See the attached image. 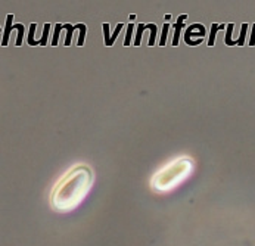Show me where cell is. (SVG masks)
Instances as JSON below:
<instances>
[{
    "mask_svg": "<svg viewBox=\"0 0 255 246\" xmlns=\"http://www.w3.org/2000/svg\"><path fill=\"white\" fill-rule=\"evenodd\" d=\"M193 168L195 162L190 156H180L153 174L150 178V187L156 193L171 192L193 173Z\"/></svg>",
    "mask_w": 255,
    "mask_h": 246,
    "instance_id": "7a4b0ae2",
    "label": "cell"
},
{
    "mask_svg": "<svg viewBox=\"0 0 255 246\" xmlns=\"http://www.w3.org/2000/svg\"><path fill=\"white\" fill-rule=\"evenodd\" d=\"M15 30L18 31V37H16V41H15V46H22V40H24V31H25V28H24V25L22 24H15Z\"/></svg>",
    "mask_w": 255,
    "mask_h": 246,
    "instance_id": "30bf717a",
    "label": "cell"
},
{
    "mask_svg": "<svg viewBox=\"0 0 255 246\" xmlns=\"http://www.w3.org/2000/svg\"><path fill=\"white\" fill-rule=\"evenodd\" d=\"M102 27H104V35H105V46L111 47V46L115 43V40H117L118 34L121 33V30H123L124 24H123V22H121V24H118V25H117V28H115V31H114L112 34L110 33V24H108V22H105Z\"/></svg>",
    "mask_w": 255,
    "mask_h": 246,
    "instance_id": "277c9868",
    "label": "cell"
},
{
    "mask_svg": "<svg viewBox=\"0 0 255 246\" xmlns=\"http://www.w3.org/2000/svg\"><path fill=\"white\" fill-rule=\"evenodd\" d=\"M62 30H67V37L64 44L65 46H71L73 44V34L74 31H81V30H87V27L84 24H77V25H70V24H62Z\"/></svg>",
    "mask_w": 255,
    "mask_h": 246,
    "instance_id": "5b68a950",
    "label": "cell"
},
{
    "mask_svg": "<svg viewBox=\"0 0 255 246\" xmlns=\"http://www.w3.org/2000/svg\"><path fill=\"white\" fill-rule=\"evenodd\" d=\"M226 27H227V33H226V37H224V44L229 46V47L236 46L235 40L232 38V33H233V27H235V25H233V24H227Z\"/></svg>",
    "mask_w": 255,
    "mask_h": 246,
    "instance_id": "9c48e42d",
    "label": "cell"
},
{
    "mask_svg": "<svg viewBox=\"0 0 255 246\" xmlns=\"http://www.w3.org/2000/svg\"><path fill=\"white\" fill-rule=\"evenodd\" d=\"M95 183L93 170L86 164L71 167L53 186L49 202L58 214H68L80 207Z\"/></svg>",
    "mask_w": 255,
    "mask_h": 246,
    "instance_id": "6da1fadb",
    "label": "cell"
},
{
    "mask_svg": "<svg viewBox=\"0 0 255 246\" xmlns=\"http://www.w3.org/2000/svg\"><path fill=\"white\" fill-rule=\"evenodd\" d=\"M50 24H44V30H43V34H41V38L38 40V44L40 46H46L47 44V38H49V31H50Z\"/></svg>",
    "mask_w": 255,
    "mask_h": 246,
    "instance_id": "7c38bea8",
    "label": "cell"
},
{
    "mask_svg": "<svg viewBox=\"0 0 255 246\" xmlns=\"http://www.w3.org/2000/svg\"><path fill=\"white\" fill-rule=\"evenodd\" d=\"M187 19V15L183 13L177 18V21L174 22L173 28H174V35H173V46H179V40H180V33H182L183 27H184V21Z\"/></svg>",
    "mask_w": 255,
    "mask_h": 246,
    "instance_id": "52a82bcc",
    "label": "cell"
},
{
    "mask_svg": "<svg viewBox=\"0 0 255 246\" xmlns=\"http://www.w3.org/2000/svg\"><path fill=\"white\" fill-rule=\"evenodd\" d=\"M247 31H248V24H242V28H241V34H239V38H238V40H235L236 46H244V44H245Z\"/></svg>",
    "mask_w": 255,
    "mask_h": 246,
    "instance_id": "8fae6325",
    "label": "cell"
},
{
    "mask_svg": "<svg viewBox=\"0 0 255 246\" xmlns=\"http://www.w3.org/2000/svg\"><path fill=\"white\" fill-rule=\"evenodd\" d=\"M36 24H31L30 25V33H28V38H27V43L30 44V46H33V43H34V33H36Z\"/></svg>",
    "mask_w": 255,
    "mask_h": 246,
    "instance_id": "2e32d148",
    "label": "cell"
},
{
    "mask_svg": "<svg viewBox=\"0 0 255 246\" xmlns=\"http://www.w3.org/2000/svg\"><path fill=\"white\" fill-rule=\"evenodd\" d=\"M12 30H15V25H13V15L9 13V15L6 16V25H4L3 37H1V41H0V44H1L3 47H6V46L9 44V35H10V31H12Z\"/></svg>",
    "mask_w": 255,
    "mask_h": 246,
    "instance_id": "8992f818",
    "label": "cell"
},
{
    "mask_svg": "<svg viewBox=\"0 0 255 246\" xmlns=\"http://www.w3.org/2000/svg\"><path fill=\"white\" fill-rule=\"evenodd\" d=\"M250 46L251 47L255 46V24L253 25V31H251V37H250Z\"/></svg>",
    "mask_w": 255,
    "mask_h": 246,
    "instance_id": "e0dca14e",
    "label": "cell"
},
{
    "mask_svg": "<svg viewBox=\"0 0 255 246\" xmlns=\"http://www.w3.org/2000/svg\"><path fill=\"white\" fill-rule=\"evenodd\" d=\"M205 37H207V30L202 24H192L190 27L184 30V35H183L184 43L192 47L202 44Z\"/></svg>",
    "mask_w": 255,
    "mask_h": 246,
    "instance_id": "3957f363",
    "label": "cell"
},
{
    "mask_svg": "<svg viewBox=\"0 0 255 246\" xmlns=\"http://www.w3.org/2000/svg\"><path fill=\"white\" fill-rule=\"evenodd\" d=\"M168 30H170V24H164L162 25V33H161V40H159V46H165L167 44Z\"/></svg>",
    "mask_w": 255,
    "mask_h": 246,
    "instance_id": "4fadbf2b",
    "label": "cell"
},
{
    "mask_svg": "<svg viewBox=\"0 0 255 246\" xmlns=\"http://www.w3.org/2000/svg\"><path fill=\"white\" fill-rule=\"evenodd\" d=\"M226 28V25H219V24H213L211 25V31H210V38H208V46L210 47H213L214 44H216V34H217V31L220 30H224Z\"/></svg>",
    "mask_w": 255,
    "mask_h": 246,
    "instance_id": "ba28073f",
    "label": "cell"
},
{
    "mask_svg": "<svg viewBox=\"0 0 255 246\" xmlns=\"http://www.w3.org/2000/svg\"><path fill=\"white\" fill-rule=\"evenodd\" d=\"M61 24H56V27H55V33H53V37H52V41H50V44L52 46H58V38H59V34H61Z\"/></svg>",
    "mask_w": 255,
    "mask_h": 246,
    "instance_id": "9a60e30c",
    "label": "cell"
},
{
    "mask_svg": "<svg viewBox=\"0 0 255 246\" xmlns=\"http://www.w3.org/2000/svg\"><path fill=\"white\" fill-rule=\"evenodd\" d=\"M1 31H3V30H1V27H0V33H1Z\"/></svg>",
    "mask_w": 255,
    "mask_h": 246,
    "instance_id": "ac0fdd59",
    "label": "cell"
},
{
    "mask_svg": "<svg viewBox=\"0 0 255 246\" xmlns=\"http://www.w3.org/2000/svg\"><path fill=\"white\" fill-rule=\"evenodd\" d=\"M133 30H134V25L133 24H128L127 25V34H126V40H124V46H130L131 44V34H133Z\"/></svg>",
    "mask_w": 255,
    "mask_h": 246,
    "instance_id": "5bb4252c",
    "label": "cell"
}]
</instances>
